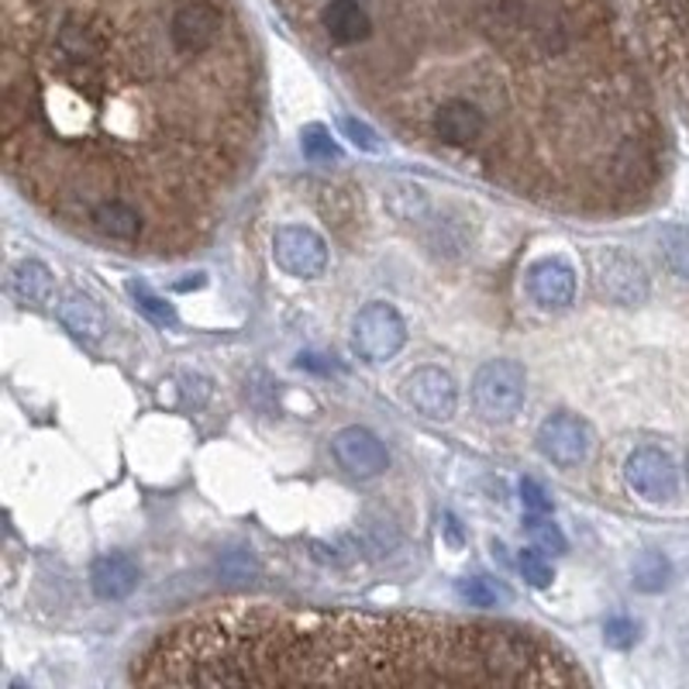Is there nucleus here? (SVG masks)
Wrapping results in <instances>:
<instances>
[{"mask_svg": "<svg viewBox=\"0 0 689 689\" xmlns=\"http://www.w3.org/2000/svg\"><path fill=\"white\" fill-rule=\"evenodd\" d=\"M142 686H576L548 638L452 617L232 604L159 634Z\"/></svg>", "mask_w": 689, "mask_h": 689, "instance_id": "f257e3e1", "label": "nucleus"}, {"mask_svg": "<svg viewBox=\"0 0 689 689\" xmlns=\"http://www.w3.org/2000/svg\"><path fill=\"white\" fill-rule=\"evenodd\" d=\"M527 397V373L517 359H490L472 379V404L487 421H511Z\"/></svg>", "mask_w": 689, "mask_h": 689, "instance_id": "f03ea898", "label": "nucleus"}, {"mask_svg": "<svg viewBox=\"0 0 689 689\" xmlns=\"http://www.w3.org/2000/svg\"><path fill=\"white\" fill-rule=\"evenodd\" d=\"M407 344V320L394 304L373 301L352 317V349L365 362H386Z\"/></svg>", "mask_w": 689, "mask_h": 689, "instance_id": "7ed1b4c3", "label": "nucleus"}, {"mask_svg": "<svg viewBox=\"0 0 689 689\" xmlns=\"http://www.w3.org/2000/svg\"><path fill=\"white\" fill-rule=\"evenodd\" d=\"M166 35L183 56H207L214 52V45L224 35V11L214 0H179L170 11Z\"/></svg>", "mask_w": 689, "mask_h": 689, "instance_id": "20e7f679", "label": "nucleus"}, {"mask_svg": "<svg viewBox=\"0 0 689 689\" xmlns=\"http://www.w3.org/2000/svg\"><path fill=\"white\" fill-rule=\"evenodd\" d=\"M272 259L293 280H317L328 269V242L307 224H283L272 235Z\"/></svg>", "mask_w": 689, "mask_h": 689, "instance_id": "39448f33", "label": "nucleus"}, {"mask_svg": "<svg viewBox=\"0 0 689 689\" xmlns=\"http://www.w3.org/2000/svg\"><path fill=\"white\" fill-rule=\"evenodd\" d=\"M593 448V431L580 413L556 410L538 428V452L559 469H576Z\"/></svg>", "mask_w": 689, "mask_h": 689, "instance_id": "423d86ee", "label": "nucleus"}, {"mask_svg": "<svg viewBox=\"0 0 689 689\" xmlns=\"http://www.w3.org/2000/svg\"><path fill=\"white\" fill-rule=\"evenodd\" d=\"M624 479H628V487L649 503H665L679 490V472H676L673 455L655 445L634 448L624 458Z\"/></svg>", "mask_w": 689, "mask_h": 689, "instance_id": "0eeeda50", "label": "nucleus"}, {"mask_svg": "<svg viewBox=\"0 0 689 689\" xmlns=\"http://www.w3.org/2000/svg\"><path fill=\"white\" fill-rule=\"evenodd\" d=\"M596 283L614 304L638 307L649 301V272L624 248H604L596 256Z\"/></svg>", "mask_w": 689, "mask_h": 689, "instance_id": "6e6552de", "label": "nucleus"}, {"mask_svg": "<svg viewBox=\"0 0 689 689\" xmlns=\"http://www.w3.org/2000/svg\"><path fill=\"white\" fill-rule=\"evenodd\" d=\"M331 452L338 458V466L355 479H376L389 469V452L379 442V434L362 424H349L335 431Z\"/></svg>", "mask_w": 689, "mask_h": 689, "instance_id": "1a4fd4ad", "label": "nucleus"}, {"mask_svg": "<svg viewBox=\"0 0 689 689\" xmlns=\"http://www.w3.org/2000/svg\"><path fill=\"white\" fill-rule=\"evenodd\" d=\"M404 400L431 421H448L458 407V386L439 365H421L404 379Z\"/></svg>", "mask_w": 689, "mask_h": 689, "instance_id": "9d476101", "label": "nucleus"}, {"mask_svg": "<svg viewBox=\"0 0 689 689\" xmlns=\"http://www.w3.org/2000/svg\"><path fill=\"white\" fill-rule=\"evenodd\" d=\"M487 128H490L487 110H479L466 97H452V101H445L439 110L431 114V131H434V138H442V145H452V149H469V145H476L479 138L487 135Z\"/></svg>", "mask_w": 689, "mask_h": 689, "instance_id": "9b49d317", "label": "nucleus"}, {"mask_svg": "<svg viewBox=\"0 0 689 689\" xmlns=\"http://www.w3.org/2000/svg\"><path fill=\"white\" fill-rule=\"evenodd\" d=\"M527 293L545 311H565L576 301V269L565 259H538L527 269Z\"/></svg>", "mask_w": 689, "mask_h": 689, "instance_id": "f8f14e48", "label": "nucleus"}, {"mask_svg": "<svg viewBox=\"0 0 689 689\" xmlns=\"http://www.w3.org/2000/svg\"><path fill=\"white\" fill-rule=\"evenodd\" d=\"M86 221L97 235L114 238V242H138L145 232L142 211H138L131 200H121V197H107V200L94 203L86 211Z\"/></svg>", "mask_w": 689, "mask_h": 689, "instance_id": "ddd939ff", "label": "nucleus"}, {"mask_svg": "<svg viewBox=\"0 0 689 689\" xmlns=\"http://www.w3.org/2000/svg\"><path fill=\"white\" fill-rule=\"evenodd\" d=\"M138 580H142L138 562L125 551H107V556L94 559V565H90V586H94L101 600H125L138 589Z\"/></svg>", "mask_w": 689, "mask_h": 689, "instance_id": "4468645a", "label": "nucleus"}, {"mask_svg": "<svg viewBox=\"0 0 689 689\" xmlns=\"http://www.w3.org/2000/svg\"><path fill=\"white\" fill-rule=\"evenodd\" d=\"M320 25H325L335 45H359L373 35V17L359 0H331V4L320 11Z\"/></svg>", "mask_w": 689, "mask_h": 689, "instance_id": "2eb2a0df", "label": "nucleus"}, {"mask_svg": "<svg viewBox=\"0 0 689 689\" xmlns=\"http://www.w3.org/2000/svg\"><path fill=\"white\" fill-rule=\"evenodd\" d=\"M8 287L11 293L17 296L21 304H32V307H42L52 301L56 293V280H52V269L38 262V259H21L11 266L8 272Z\"/></svg>", "mask_w": 689, "mask_h": 689, "instance_id": "dca6fc26", "label": "nucleus"}, {"mask_svg": "<svg viewBox=\"0 0 689 689\" xmlns=\"http://www.w3.org/2000/svg\"><path fill=\"white\" fill-rule=\"evenodd\" d=\"M59 320L83 341H101L107 335V314L94 296L86 293H69L59 304Z\"/></svg>", "mask_w": 689, "mask_h": 689, "instance_id": "f3484780", "label": "nucleus"}, {"mask_svg": "<svg viewBox=\"0 0 689 689\" xmlns=\"http://www.w3.org/2000/svg\"><path fill=\"white\" fill-rule=\"evenodd\" d=\"M455 593L463 596L469 607H500V604L511 600V593L503 589L497 580H490V576H466V580H458Z\"/></svg>", "mask_w": 689, "mask_h": 689, "instance_id": "a211bd4d", "label": "nucleus"}, {"mask_svg": "<svg viewBox=\"0 0 689 689\" xmlns=\"http://www.w3.org/2000/svg\"><path fill=\"white\" fill-rule=\"evenodd\" d=\"M658 256L676 276L689 280V227H665L658 238Z\"/></svg>", "mask_w": 689, "mask_h": 689, "instance_id": "6ab92c4d", "label": "nucleus"}, {"mask_svg": "<svg viewBox=\"0 0 689 689\" xmlns=\"http://www.w3.org/2000/svg\"><path fill=\"white\" fill-rule=\"evenodd\" d=\"M128 293L135 296V304H138V311H142L152 325H159V328H173L176 325V307L170 304V301H163V296L159 293H152L145 283H128Z\"/></svg>", "mask_w": 689, "mask_h": 689, "instance_id": "aec40b11", "label": "nucleus"}, {"mask_svg": "<svg viewBox=\"0 0 689 689\" xmlns=\"http://www.w3.org/2000/svg\"><path fill=\"white\" fill-rule=\"evenodd\" d=\"M386 207H389V211H394L397 218L413 221V218H421V214H424L428 197H424V190L418 187V183H394V190L386 194Z\"/></svg>", "mask_w": 689, "mask_h": 689, "instance_id": "412c9836", "label": "nucleus"}, {"mask_svg": "<svg viewBox=\"0 0 689 689\" xmlns=\"http://www.w3.org/2000/svg\"><path fill=\"white\" fill-rule=\"evenodd\" d=\"M634 586L645 593H658L665 583H669V562H665L658 551H645V556L634 559Z\"/></svg>", "mask_w": 689, "mask_h": 689, "instance_id": "4be33fe9", "label": "nucleus"}, {"mask_svg": "<svg viewBox=\"0 0 689 689\" xmlns=\"http://www.w3.org/2000/svg\"><path fill=\"white\" fill-rule=\"evenodd\" d=\"M301 149L311 163H335V159H341V149L325 125H307L301 131Z\"/></svg>", "mask_w": 689, "mask_h": 689, "instance_id": "5701e85b", "label": "nucleus"}, {"mask_svg": "<svg viewBox=\"0 0 689 689\" xmlns=\"http://www.w3.org/2000/svg\"><path fill=\"white\" fill-rule=\"evenodd\" d=\"M527 532H532L538 551H551V556H562V551H565L562 527L551 521L548 514H527Z\"/></svg>", "mask_w": 689, "mask_h": 689, "instance_id": "b1692460", "label": "nucleus"}, {"mask_svg": "<svg viewBox=\"0 0 689 689\" xmlns=\"http://www.w3.org/2000/svg\"><path fill=\"white\" fill-rule=\"evenodd\" d=\"M517 569H521V576L532 583L535 589H548L551 580H556V572H551V565L541 559V551L535 548H524L521 556H517Z\"/></svg>", "mask_w": 689, "mask_h": 689, "instance_id": "393cba45", "label": "nucleus"}, {"mask_svg": "<svg viewBox=\"0 0 689 689\" xmlns=\"http://www.w3.org/2000/svg\"><path fill=\"white\" fill-rule=\"evenodd\" d=\"M638 638H641V628H638V620H631V617H610L604 624V641L617 652L634 649Z\"/></svg>", "mask_w": 689, "mask_h": 689, "instance_id": "a878e982", "label": "nucleus"}, {"mask_svg": "<svg viewBox=\"0 0 689 689\" xmlns=\"http://www.w3.org/2000/svg\"><path fill=\"white\" fill-rule=\"evenodd\" d=\"M341 125V131L349 135V142L355 145V149H362V152H383V142H379V135L365 125V121H355V118H341L338 121Z\"/></svg>", "mask_w": 689, "mask_h": 689, "instance_id": "bb28decb", "label": "nucleus"}, {"mask_svg": "<svg viewBox=\"0 0 689 689\" xmlns=\"http://www.w3.org/2000/svg\"><path fill=\"white\" fill-rule=\"evenodd\" d=\"M521 503H524V514H551V500L538 479L521 482Z\"/></svg>", "mask_w": 689, "mask_h": 689, "instance_id": "cd10ccee", "label": "nucleus"}, {"mask_svg": "<svg viewBox=\"0 0 689 689\" xmlns=\"http://www.w3.org/2000/svg\"><path fill=\"white\" fill-rule=\"evenodd\" d=\"M301 370H314V373H331V362H325V355H314V352H307V355H301Z\"/></svg>", "mask_w": 689, "mask_h": 689, "instance_id": "c85d7f7f", "label": "nucleus"}, {"mask_svg": "<svg viewBox=\"0 0 689 689\" xmlns=\"http://www.w3.org/2000/svg\"><path fill=\"white\" fill-rule=\"evenodd\" d=\"M445 532H448V538H452V545H463V532H458V521L448 514L445 517Z\"/></svg>", "mask_w": 689, "mask_h": 689, "instance_id": "c756f323", "label": "nucleus"}, {"mask_svg": "<svg viewBox=\"0 0 689 689\" xmlns=\"http://www.w3.org/2000/svg\"><path fill=\"white\" fill-rule=\"evenodd\" d=\"M686 476H689V452H686Z\"/></svg>", "mask_w": 689, "mask_h": 689, "instance_id": "7c9ffc66", "label": "nucleus"}]
</instances>
